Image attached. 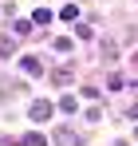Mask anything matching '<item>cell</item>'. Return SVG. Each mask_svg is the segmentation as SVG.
<instances>
[{
  "label": "cell",
  "instance_id": "3",
  "mask_svg": "<svg viewBox=\"0 0 138 146\" xmlns=\"http://www.w3.org/2000/svg\"><path fill=\"white\" fill-rule=\"evenodd\" d=\"M24 142H28V146H44V134H28Z\"/></svg>",
  "mask_w": 138,
  "mask_h": 146
},
{
  "label": "cell",
  "instance_id": "2",
  "mask_svg": "<svg viewBox=\"0 0 138 146\" xmlns=\"http://www.w3.org/2000/svg\"><path fill=\"white\" fill-rule=\"evenodd\" d=\"M47 115H51V103H44V99H40V103H32V119H36V122H44Z\"/></svg>",
  "mask_w": 138,
  "mask_h": 146
},
{
  "label": "cell",
  "instance_id": "4",
  "mask_svg": "<svg viewBox=\"0 0 138 146\" xmlns=\"http://www.w3.org/2000/svg\"><path fill=\"white\" fill-rule=\"evenodd\" d=\"M115 146H126V142H115Z\"/></svg>",
  "mask_w": 138,
  "mask_h": 146
},
{
  "label": "cell",
  "instance_id": "1",
  "mask_svg": "<svg viewBox=\"0 0 138 146\" xmlns=\"http://www.w3.org/2000/svg\"><path fill=\"white\" fill-rule=\"evenodd\" d=\"M55 146H83V138H79L75 130H67V126H59V130H55Z\"/></svg>",
  "mask_w": 138,
  "mask_h": 146
}]
</instances>
